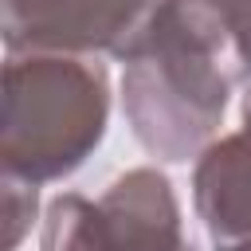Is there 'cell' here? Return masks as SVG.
<instances>
[{
    "label": "cell",
    "instance_id": "cell-1",
    "mask_svg": "<svg viewBox=\"0 0 251 251\" xmlns=\"http://www.w3.org/2000/svg\"><path fill=\"white\" fill-rule=\"evenodd\" d=\"M114 59L137 145L184 165L220 137L231 90L251 78V0H149Z\"/></svg>",
    "mask_w": 251,
    "mask_h": 251
},
{
    "label": "cell",
    "instance_id": "cell-4",
    "mask_svg": "<svg viewBox=\"0 0 251 251\" xmlns=\"http://www.w3.org/2000/svg\"><path fill=\"white\" fill-rule=\"evenodd\" d=\"M149 0H4L8 55H118Z\"/></svg>",
    "mask_w": 251,
    "mask_h": 251
},
{
    "label": "cell",
    "instance_id": "cell-5",
    "mask_svg": "<svg viewBox=\"0 0 251 251\" xmlns=\"http://www.w3.org/2000/svg\"><path fill=\"white\" fill-rule=\"evenodd\" d=\"M192 204L212 251H251V129L224 133L196 157Z\"/></svg>",
    "mask_w": 251,
    "mask_h": 251
},
{
    "label": "cell",
    "instance_id": "cell-6",
    "mask_svg": "<svg viewBox=\"0 0 251 251\" xmlns=\"http://www.w3.org/2000/svg\"><path fill=\"white\" fill-rule=\"evenodd\" d=\"M4 251H16L24 243V235L31 231V220H35V208H39V196L31 180L24 176H12L4 173Z\"/></svg>",
    "mask_w": 251,
    "mask_h": 251
},
{
    "label": "cell",
    "instance_id": "cell-7",
    "mask_svg": "<svg viewBox=\"0 0 251 251\" xmlns=\"http://www.w3.org/2000/svg\"><path fill=\"white\" fill-rule=\"evenodd\" d=\"M239 114H243V129H251V78L243 82V102H239Z\"/></svg>",
    "mask_w": 251,
    "mask_h": 251
},
{
    "label": "cell",
    "instance_id": "cell-2",
    "mask_svg": "<svg viewBox=\"0 0 251 251\" xmlns=\"http://www.w3.org/2000/svg\"><path fill=\"white\" fill-rule=\"evenodd\" d=\"M110 75L86 55H8L4 63V173L31 184L71 176L106 137Z\"/></svg>",
    "mask_w": 251,
    "mask_h": 251
},
{
    "label": "cell",
    "instance_id": "cell-3",
    "mask_svg": "<svg viewBox=\"0 0 251 251\" xmlns=\"http://www.w3.org/2000/svg\"><path fill=\"white\" fill-rule=\"evenodd\" d=\"M39 251H192L180 227L173 180L137 165L114 176L94 200L63 192L43 212Z\"/></svg>",
    "mask_w": 251,
    "mask_h": 251
}]
</instances>
